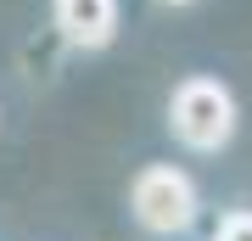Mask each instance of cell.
<instances>
[{
  "mask_svg": "<svg viewBox=\"0 0 252 241\" xmlns=\"http://www.w3.org/2000/svg\"><path fill=\"white\" fill-rule=\"evenodd\" d=\"M168 129H174L180 146H190V152H219V146H230V135H235V96H230V84L207 79V73L180 79L174 96H168Z\"/></svg>",
  "mask_w": 252,
  "mask_h": 241,
  "instance_id": "6da1fadb",
  "label": "cell"
},
{
  "mask_svg": "<svg viewBox=\"0 0 252 241\" xmlns=\"http://www.w3.org/2000/svg\"><path fill=\"white\" fill-rule=\"evenodd\" d=\"M129 207H135V219L146 224L152 236H180L196 224V185H190L185 169H174V163H146L135 174V185H129Z\"/></svg>",
  "mask_w": 252,
  "mask_h": 241,
  "instance_id": "7a4b0ae2",
  "label": "cell"
},
{
  "mask_svg": "<svg viewBox=\"0 0 252 241\" xmlns=\"http://www.w3.org/2000/svg\"><path fill=\"white\" fill-rule=\"evenodd\" d=\"M56 28L79 51H101L118 34V0H56Z\"/></svg>",
  "mask_w": 252,
  "mask_h": 241,
  "instance_id": "3957f363",
  "label": "cell"
},
{
  "mask_svg": "<svg viewBox=\"0 0 252 241\" xmlns=\"http://www.w3.org/2000/svg\"><path fill=\"white\" fill-rule=\"evenodd\" d=\"M213 241H252V213H247V207L224 213V219H219V230H213Z\"/></svg>",
  "mask_w": 252,
  "mask_h": 241,
  "instance_id": "277c9868",
  "label": "cell"
},
{
  "mask_svg": "<svg viewBox=\"0 0 252 241\" xmlns=\"http://www.w3.org/2000/svg\"><path fill=\"white\" fill-rule=\"evenodd\" d=\"M168 6H185V0H168Z\"/></svg>",
  "mask_w": 252,
  "mask_h": 241,
  "instance_id": "5b68a950",
  "label": "cell"
}]
</instances>
